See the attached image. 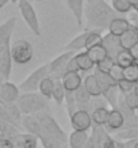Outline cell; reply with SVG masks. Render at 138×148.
Segmentation results:
<instances>
[{"label":"cell","mask_w":138,"mask_h":148,"mask_svg":"<svg viewBox=\"0 0 138 148\" xmlns=\"http://www.w3.org/2000/svg\"><path fill=\"white\" fill-rule=\"evenodd\" d=\"M15 148H37L38 137L31 133H19L12 139Z\"/></svg>","instance_id":"cell-18"},{"label":"cell","mask_w":138,"mask_h":148,"mask_svg":"<svg viewBox=\"0 0 138 148\" xmlns=\"http://www.w3.org/2000/svg\"><path fill=\"white\" fill-rule=\"evenodd\" d=\"M114 60H115L116 65H119V67L123 68V69H125V68H129L130 65H133V64H135L133 56L130 54L129 50H122Z\"/></svg>","instance_id":"cell-31"},{"label":"cell","mask_w":138,"mask_h":148,"mask_svg":"<svg viewBox=\"0 0 138 148\" xmlns=\"http://www.w3.org/2000/svg\"><path fill=\"white\" fill-rule=\"evenodd\" d=\"M68 72H80V68H79V64H77V60H76V56L69 60L68 63Z\"/></svg>","instance_id":"cell-40"},{"label":"cell","mask_w":138,"mask_h":148,"mask_svg":"<svg viewBox=\"0 0 138 148\" xmlns=\"http://www.w3.org/2000/svg\"><path fill=\"white\" fill-rule=\"evenodd\" d=\"M102 45L104 46L107 54H108L110 57H112V58H115L116 56L122 52V50H125L123 48H122L120 38L119 37H116V36H112L111 33H107V34L103 36Z\"/></svg>","instance_id":"cell-12"},{"label":"cell","mask_w":138,"mask_h":148,"mask_svg":"<svg viewBox=\"0 0 138 148\" xmlns=\"http://www.w3.org/2000/svg\"><path fill=\"white\" fill-rule=\"evenodd\" d=\"M0 148H15V145L11 139L0 135Z\"/></svg>","instance_id":"cell-41"},{"label":"cell","mask_w":138,"mask_h":148,"mask_svg":"<svg viewBox=\"0 0 138 148\" xmlns=\"http://www.w3.org/2000/svg\"><path fill=\"white\" fill-rule=\"evenodd\" d=\"M125 125V116L119 109H110L108 120H107V128L110 130H120Z\"/></svg>","instance_id":"cell-15"},{"label":"cell","mask_w":138,"mask_h":148,"mask_svg":"<svg viewBox=\"0 0 138 148\" xmlns=\"http://www.w3.org/2000/svg\"><path fill=\"white\" fill-rule=\"evenodd\" d=\"M88 36V30H85L84 33L79 34L77 37H75L71 42H68L67 45L64 46V52H80L81 49H85V40Z\"/></svg>","instance_id":"cell-22"},{"label":"cell","mask_w":138,"mask_h":148,"mask_svg":"<svg viewBox=\"0 0 138 148\" xmlns=\"http://www.w3.org/2000/svg\"><path fill=\"white\" fill-rule=\"evenodd\" d=\"M84 148H98L96 141H95V139H94V136H92V135L88 137V140H87V143H85Z\"/></svg>","instance_id":"cell-43"},{"label":"cell","mask_w":138,"mask_h":148,"mask_svg":"<svg viewBox=\"0 0 138 148\" xmlns=\"http://www.w3.org/2000/svg\"><path fill=\"white\" fill-rule=\"evenodd\" d=\"M37 117H38V120H39V122H41L42 129H44L48 135L54 137V139L60 140V141L67 143V135H65V132L61 129V126L58 125V122L50 116L49 113L41 112L37 114Z\"/></svg>","instance_id":"cell-5"},{"label":"cell","mask_w":138,"mask_h":148,"mask_svg":"<svg viewBox=\"0 0 138 148\" xmlns=\"http://www.w3.org/2000/svg\"><path fill=\"white\" fill-rule=\"evenodd\" d=\"M108 75H110V76H111L116 83H119L120 80H123V79H125V77H123V68H120L119 65H116V64L114 65V68L110 71Z\"/></svg>","instance_id":"cell-39"},{"label":"cell","mask_w":138,"mask_h":148,"mask_svg":"<svg viewBox=\"0 0 138 148\" xmlns=\"http://www.w3.org/2000/svg\"><path fill=\"white\" fill-rule=\"evenodd\" d=\"M83 87L87 90V92H88L92 98H100V97H103L102 88H100L99 82L94 73H92V75H87V76L84 77V80H83Z\"/></svg>","instance_id":"cell-17"},{"label":"cell","mask_w":138,"mask_h":148,"mask_svg":"<svg viewBox=\"0 0 138 148\" xmlns=\"http://www.w3.org/2000/svg\"><path fill=\"white\" fill-rule=\"evenodd\" d=\"M19 11L22 14V18L24 19L26 25L29 29L31 30L35 36H41V25L38 21V15H37L35 10L33 7L30 0H18Z\"/></svg>","instance_id":"cell-6"},{"label":"cell","mask_w":138,"mask_h":148,"mask_svg":"<svg viewBox=\"0 0 138 148\" xmlns=\"http://www.w3.org/2000/svg\"><path fill=\"white\" fill-rule=\"evenodd\" d=\"M95 76H96V79H98L99 82V86H100V88H102V92L104 94L106 91H108L110 88H112V87H116L118 86V83H116L114 79H112L108 73H103V72H99L95 69Z\"/></svg>","instance_id":"cell-25"},{"label":"cell","mask_w":138,"mask_h":148,"mask_svg":"<svg viewBox=\"0 0 138 148\" xmlns=\"http://www.w3.org/2000/svg\"><path fill=\"white\" fill-rule=\"evenodd\" d=\"M131 27H133V23L130 22L129 19L118 16V18H115L110 23V26H108L107 30H108V33H111L112 36L120 37V36H123L127 30H130Z\"/></svg>","instance_id":"cell-14"},{"label":"cell","mask_w":138,"mask_h":148,"mask_svg":"<svg viewBox=\"0 0 138 148\" xmlns=\"http://www.w3.org/2000/svg\"><path fill=\"white\" fill-rule=\"evenodd\" d=\"M65 94H67V91L64 88L63 82L56 80V86H54V90H53V97H52L54 99V102L57 103V105H63L64 101H65Z\"/></svg>","instance_id":"cell-33"},{"label":"cell","mask_w":138,"mask_h":148,"mask_svg":"<svg viewBox=\"0 0 138 148\" xmlns=\"http://www.w3.org/2000/svg\"><path fill=\"white\" fill-rule=\"evenodd\" d=\"M71 125L73 130H80V132H87L92 128V117L91 113L84 112V110H77L71 116Z\"/></svg>","instance_id":"cell-9"},{"label":"cell","mask_w":138,"mask_h":148,"mask_svg":"<svg viewBox=\"0 0 138 148\" xmlns=\"http://www.w3.org/2000/svg\"><path fill=\"white\" fill-rule=\"evenodd\" d=\"M76 60H77V64H79V68H80L81 72H89L91 69H94L96 67L95 63L87 54V52H79V53H76Z\"/></svg>","instance_id":"cell-26"},{"label":"cell","mask_w":138,"mask_h":148,"mask_svg":"<svg viewBox=\"0 0 138 148\" xmlns=\"http://www.w3.org/2000/svg\"><path fill=\"white\" fill-rule=\"evenodd\" d=\"M12 56H11V42H5L0 46V76L8 82L12 68Z\"/></svg>","instance_id":"cell-8"},{"label":"cell","mask_w":138,"mask_h":148,"mask_svg":"<svg viewBox=\"0 0 138 148\" xmlns=\"http://www.w3.org/2000/svg\"><path fill=\"white\" fill-rule=\"evenodd\" d=\"M114 65H115V60L108 56V57H106L103 61H100V63L96 65L95 69L99 72H103V73H110V71L114 68Z\"/></svg>","instance_id":"cell-37"},{"label":"cell","mask_w":138,"mask_h":148,"mask_svg":"<svg viewBox=\"0 0 138 148\" xmlns=\"http://www.w3.org/2000/svg\"><path fill=\"white\" fill-rule=\"evenodd\" d=\"M16 103L23 116H37L48 108V99L39 92H22Z\"/></svg>","instance_id":"cell-2"},{"label":"cell","mask_w":138,"mask_h":148,"mask_svg":"<svg viewBox=\"0 0 138 148\" xmlns=\"http://www.w3.org/2000/svg\"><path fill=\"white\" fill-rule=\"evenodd\" d=\"M73 56H76L75 52H64L60 56L52 60L49 63V75L54 80H61L63 76L68 72V63Z\"/></svg>","instance_id":"cell-7"},{"label":"cell","mask_w":138,"mask_h":148,"mask_svg":"<svg viewBox=\"0 0 138 148\" xmlns=\"http://www.w3.org/2000/svg\"><path fill=\"white\" fill-rule=\"evenodd\" d=\"M108 114H110V109L108 108H100V109H95L94 112L91 113L92 117V122L94 125H107V120H108Z\"/></svg>","instance_id":"cell-27"},{"label":"cell","mask_w":138,"mask_h":148,"mask_svg":"<svg viewBox=\"0 0 138 148\" xmlns=\"http://www.w3.org/2000/svg\"><path fill=\"white\" fill-rule=\"evenodd\" d=\"M22 126L26 130V133H31L34 136H39L41 133V122L37 116H23L22 118Z\"/></svg>","instance_id":"cell-20"},{"label":"cell","mask_w":138,"mask_h":148,"mask_svg":"<svg viewBox=\"0 0 138 148\" xmlns=\"http://www.w3.org/2000/svg\"><path fill=\"white\" fill-rule=\"evenodd\" d=\"M129 1H130V4H131V7H133V8L138 5V0H129Z\"/></svg>","instance_id":"cell-46"},{"label":"cell","mask_w":138,"mask_h":148,"mask_svg":"<svg viewBox=\"0 0 138 148\" xmlns=\"http://www.w3.org/2000/svg\"><path fill=\"white\" fill-rule=\"evenodd\" d=\"M130 19H131V22H133V26L138 30V15L137 14H134V15H131V18Z\"/></svg>","instance_id":"cell-44"},{"label":"cell","mask_w":138,"mask_h":148,"mask_svg":"<svg viewBox=\"0 0 138 148\" xmlns=\"http://www.w3.org/2000/svg\"><path fill=\"white\" fill-rule=\"evenodd\" d=\"M75 98H76V103H77V110H84V112L91 113L92 97L87 92V90L83 86L75 92Z\"/></svg>","instance_id":"cell-19"},{"label":"cell","mask_w":138,"mask_h":148,"mask_svg":"<svg viewBox=\"0 0 138 148\" xmlns=\"http://www.w3.org/2000/svg\"><path fill=\"white\" fill-rule=\"evenodd\" d=\"M92 136L98 148H116V141L108 135L106 128L102 125H92Z\"/></svg>","instance_id":"cell-10"},{"label":"cell","mask_w":138,"mask_h":148,"mask_svg":"<svg viewBox=\"0 0 138 148\" xmlns=\"http://www.w3.org/2000/svg\"><path fill=\"white\" fill-rule=\"evenodd\" d=\"M85 52H87V54L89 56V58L95 63V65H98L100 61H103L106 57H108V54H107V52H106V49H104L103 45L94 46V48L85 50Z\"/></svg>","instance_id":"cell-28"},{"label":"cell","mask_w":138,"mask_h":148,"mask_svg":"<svg viewBox=\"0 0 138 148\" xmlns=\"http://www.w3.org/2000/svg\"><path fill=\"white\" fill-rule=\"evenodd\" d=\"M134 144H135V140H129V141H116V148H134Z\"/></svg>","instance_id":"cell-42"},{"label":"cell","mask_w":138,"mask_h":148,"mask_svg":"<svg viewBox=\"0 0 138 148\" xmlns=\"http://www.w3.org/2000/svg\"><path fill=\"white\" fill-rule=\"evenodd\" d=\"M20 97V90L18 86L11 82H4L0 87V103H16Z\"/></svg>","instance_id":"cell-11"},{"label":"cell","mask_w":138,"mask_h":148,"mask_svg":"<svg viewBox=\"0 0 138 148\" xmlns=\"http://www.w3.org/2000/svg\"><path fill=\"white\" fill-rule=\"evenodd\" d=\"M65 106H67V110H68V114L69 117L73 114L75 112H77V103H76V98H75V92H71V91H67L65 94Z\"/></svg>","instance_id":"cell-36"},{"label":"cell","mask_w":138,"mask_h":148,"mask_svg":"<svg viewBox=\"0 0 138 148\" xmlns=\"http://www.w3.org/2000/svg\"><path fill=\"white\" fill-rule=\"evenodd\" d=\"M11 0H0V8H3L5 4H8Z\"/></svg>","instance_id":"cell-45"},{"label":"cell","mask_w":138,"mask_h":148,"mask_svg":"<svg viewBox=\"0 0 138 148\" xmlns=\"http://www.w3.org/2000/svg\"><path fill=\"white\" fill-rule=\"evenodd\" d=\"M134 94H135V97L138 98V83L135 84V87H134Z\"/></svg>","instance_id":"cell-47"},{"label":"cell","mask_w":138,"mask_h":148,"mask_svg":"<svg viewBox=\"0 0 138 148\" xmlns=\"http://www.w3.org/2000/svg\"><path fill=\"white\" fill-rule=\"evenodd\" d=\"M11 56L16 64L24 65L31 61L33 56H34V48L29 41L18 40L14 44H11Z\"/></svg>","instance_id":"cell-4"},{"label":"cell","mask_w":138,"mask_h":148,"mask_svg":"<svg viewBox=\"0 0 138 148\" xmlns=\"http://www.w3.org/2000/svg\"><path fill=\"white\" fill-rule=\"evenodd\" d=\"M134 148H138V140H135V144H134Z\"/></svg>","instance_id":"cell-48"},{"label":"cell","mask_w":138,"mask_h":148,"mask_svg":"<svg viewBox=\"0 0 138 148\" xmlns=\"http://www.w3.org/2000/svg\"><path fill=\"white\" fill-rule=\"evenodd\" d=\"M134 87H135L134 83H130V82L125 80V79L118 83V88H119L120 94H123V95H129L131 92H134Z\"/></svg>","instance_id":"cell-38"},{"label":"cell","mask_w":138,"mask_h":148,"mask_svg":"<svg viewBox=\"0 0 138 148\" xmlns=\"http://www.w3.org/2000/svg\"><path fill=\"white\" fill-rule=\"evenodd\" d=\"M119 38H120L122 48L125 50H130L135 44H138V30L133 26L130 30H127L123 36H120Z\"/></svg>","instance_id":"cell-23"},{"label":"cell","mask_w":138,"mask_h":148,"mask_svg":"<svg viewBox=\"0 0 138 148\" xmlns=\"http://www.w3.org/2000/svg\"><path fill=\"white\" fill-rule=\"evenodd\" d=\"M68 8L71 10V12L73 14L76 22L79 26H83L84 22V4L85 0H65Z\"/></svg>","instance_id":"cell-16"},{"label":"cell","mask_w":138,"mask_h":148,"mask_svg":"<svg viewBox=\"0 0 138 148\" xmlns=\"http://www.w3.org/2000/svg\"><path fill=\"white\" fill-rule=\"evenodd\" d=\"M54 86H56V80L54 79H52L50 76H48L46 79H44L42 80V83H41L39 86V94L44 97V98L46 99H50L52 97H53V90H54Z\"/></svg>","instance_id":"cell-30"},{"label":"cell","mask_w":138,"mask_h":148,"mask_svg":"<svg viewBox=\"0 0 138 148\" xmlns=\"http://www.w3.org/2000/svg\"><path fill=\"white\" fill-rule=\"evenodd\" d=\"M133 10H134V11H135V12H137V15H138V5H137V7H134Z\"/></svg>","instance_id":"cell-49"},{"label":"cell","mask_w":138,"mask_h":148,"mask_svg":"<svg viewBox=\"0 0 138 148\" xmlns=\"http://www.w3.org/2000/svg\"><path fill=\"white\" fill-rule=\"evenodd\" d=\"M15 25H16V18H10L4 23L0 25V46L4 45L5 42H8L11 40Z\"/></svg>","instance_id":"cell-21"},{"label":"cell","mask_w":138,"mask_h":148,"mask_svg":"<svg viewBox=\"0 0 138 148\" xmlns=\"http://www.w3.org/2000/svg\"><path fill=\"white\" fill-rule=\"evenodd\" d=\"M30 1H44V0H30Z\"/></svg>","instance_id":"cell-50"},{"label":"cell","mask_w":138,"mask_h":148,"mask_svg":"<svg viewBox=\"0 0 138 148\" xmlns=\"http://www.w3.org/2000/svg\"><path fill=\"white\" fill-rule=\"evenodd\" d=\"M111 7L116 14H129L133 10L129 0H111Z\"/></svg>","instance_id":"cell-32"},{"label":"cell","mask_w":138,"mask_h":148,"mask_svg":"<svg viewBox=\"0 0 138 148\" xmlns=\"http://www.w3.org/2000/svg\"><path fill=\"white\" fill-rule=\"evenodd\" d=\"M129 141V140H138V126L135 128H129V129L120 130L116 133V141Z\"/></svg>","instance_id":"cell-34"},{"label":"cell","mask_w":138,"mask_h":148,"mask_svg":"<svg viewBox=\"0 0 138 148\" xmlns=\"http://www.w3.org/2000/svg\"><path fill=\"white\" fill-rule=\"evenodd\" d=\"M89 135L87 132H80V130H73L69 136V148H84Z\"/></svg>","instance_id":"cell-24"},{"label":"cell","mask_w":138,"mask_h":148,"mask_svg":"<svg viewBox=\"0 0 138 148\" xmlns=\"http://www.w3.org/2000/svg\"><path fill=\"white\" fill-rule=\"evenodd\" d=\"M102 30H88V36H87V40H85V50L91 49L94 46L102 45Z\"/></svg>","instance_id":"cell-29"},{"label":"cell","mask_w":138,"mask_h":148,"mask_svg":"<svg viewBox=\"0 0 138 148\" xmlns=\"http://www.w3.org/2000/svg\"><path fill=\"white\" fill-rule=\"evenodd\" d=\"M83 77L79 72H67L63 76L61 82L64 84L65 91H71V92H76V91L83 86Z\"/></svg>","instance_id":"cell-13"},{"label":"cell","mask_w":138,"mask_h":148,"mask_svg":"<svg viewBox=\"0 0 138 148\" xmlns=\"http://www.w3.org/2000/svg\"><path fill=\"white\" fill-rule=\"evenodd\" d=\"M49 75V64H44L33 71L18 86L20 92H37L39 90V86L44 79H46Z\"/></svg>","instance_id":"cell-3"},{"label":"cell","mask_w":138,"mask_h":148,"mask_svg":"<svg viewBox=\"0 0 138 148\" xmlns=\"http://www.w3.org/2000/svg\"><path fill=\"white\" fill-rule=\"evenodd\" d=\"M123 77H125V80L137 84L138 83V64H133L129 68H125L123 69Z\"/></svg>","instance_id":"cell-35"},{"label":"cell","mask_w":138,"mask_h":148,"mask_svg":"<svg viewBox=\"0 0 138 148\" xmlns=\"http://www.w3.org/2000/svg\"><path fill=\"white\" fill-rule=\"evenodd\" d=\"M84 18L87 30H104L118 18V14L107 4L106 0H85Z\"/></svg>","instance_id":"cell-1"}]
</instances>
